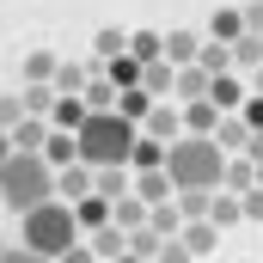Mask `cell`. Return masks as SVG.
I'll return each mask as SVG.
<instances>
[{
	"label": "cell",
	"mask_w": 263,
	"mask_h": 263,
	"mask_svg": "<svg viewBox=\"0 0 263 263\" xmlns=\"http://www.w3.org/2000/svg\"><path fill=\"white\" fill-rule=\"evenodd\" d=\"M165 172H172V190H220L227 153H220L214 135H178L172 153H165Z\"/></svg>",
	"instance_id": "cell-1"
},
{
	"label": "cell",
	"mask_w": 263,
	"mask_h": 263,
	"mask_svg": "<svg viewBox=\"0 0 263 263\" xmlns=\"http://www.w3.org/2000/svg\"><path fill=\"white\" fill-rule=\"evenodd\" d=\"M135 141H141V123H129L123 110H92L86 129H80V159H86L92 172H104V165H129Z\"/></svg>",
	"instance_id": "cell-2"
},
{
	"label": "cell",
	"mask_w": 263,
	"mask_h": 263,
	"mask_svg": "<svg viewBox=\"0 0 263 263\" xmlns=\"http://www.w3.org/2000/svg\"><path fill=\"white\" fill-rule=\"evenodd\" d=\"M18 245L25 251H43V257L62 263V251L80 245V220H73V202H37L31 214H18Z\"/></svg>",
	"instance_id": "cell-3"
},
{
	"label": "cell",
	"mask_w": 263,
	"mask_h": 263,
	"mask_svg": "<svg viewBox=\"0 0 263 263\" xmlns=\"http://www.w3.org/2000/svg\"><path fill=\"white\" fill-rule=\"evenodd\" d=\"M37 202H55V165L43 153H12L0 165V208L31 214Z\"/></svg>",
	"instance_id": "cell-4"
},
{
	"label": "cell",
	"mask_w": 263,
	"mask_h": 263,
	"mask_svg": "<svg viewBox=\"0 0 263 263\" xmlns=\"http://www.w3.org/2000/svg\"><path fill=\"white\" fill-rule=\"evenodd\" d=\"M245 98H251V92H245V80H239V73H214L208 104H214L220 117H239V110H245Z\"/></svg>",
	"instance_id": "cell-5"
},
{
	"label": "cell",
	"mask_w": 263,
	"mask_h": 263,
	"mask_svg": "<svg viewBox=\"0 0 263 263\" xmlns=\"http://www.w3.org/2000/svg\"><path fill=\"white\" fill-rule=\"evenodd\" d=\"M73 220H80V233H98V227H110V220H117V202L92 190V196L73 202Z\"/></svg>",
	"instance_id": "cell-6"
},
{
	"label": "cell",
	"mask_w": 263,
	"mask_h": 263,
	"mask_svg": "<svg viewBox=\"0 0 263 263\" xmlns=\"http://www.w3.org/2000/svg\"><path fill=\"white\" fill-rule=\"evenodd\" d=\"M141 135H153V141H165V147H172V141L184 135V110H178V104H153V117L141 123Z\"/></svg>",
	"instance_id": "cell-7"
},
{
	"label": "cell",
	"mask_w": 263,
	"mask_h": 263,
	"mask_svg": "<svg viewBox=\"0 0 263 263\" xmlns=\"http://www.w3.org/2000/svg\"><path fill=\"white\" fill-rule=\"evenodd\" d=\"M55 196H62V202L92 196V165H86V159H73V165H62V172H55Z\"/></svg>",
	"instance_id": "cell-8"
},
{
	"label": "cell",
	"mask_w": 263,
	"mask_h": 263,
	"mask_svg": "<svg viewBox=\"0 0 263 263\" xmlns=\"http://www.w3.org/2000/svg\"><path fill=\"white\" fill-rule=\"evenodd\" d=\"M214 141H220V153H227V159H239V153H251V123H245V117H220Z\"/></svg>",
	"instance_id": "cell-9"
},
{
	"label": "cell",
	"mask_w": 263,
	"mask_h": 263,
	"mask_svg": "<svg viewBox=\"0 0 263 263\" xmlns=\"http://www.w3.org/2000/svg\"><path fill=\"white\" fill-rule=\"evenodd\" d=\"M245 37V12L239 6H214V18H208V43H239Z\"/></svg>",
	"instance_id": "cell-10"
},
{
	"label": "cell",
	"mask_w": 263,
	"mask_h": 263,
	"mask_svg": "<svg viewBox=\"0 0 263 263\" xmlns=\"http://www.w3.org/2000/svg\"><path fill=\"white\" fill-rule=\"evenodd\" d=\"M92 190L110 196V202H123L135 190V172H129V165H104V172H92Z\"/></svg>",
	"instance_id": "cell-11"
},
{
	"label": "cell",
	"mask_w": 263,
	"mask_h": 263,
	"mask_svg": "<svg viewBox=\"0 0 263 263\" xmlns=\"http://www.w3.org/2000/svg\"><path fill=\"white\" fill-rule=\"evenodd\" d=\"M165 141H153V135H141L135 141V153H129V172H165Z\"/></svg>",
	"instance_id": "cell-12"
},
{
	"label": "cell",
	"mask_w": 263,
	"mask_h": 263,
	"mask_svg": "<svg viewBox=\"0 0 263 263\" xmlns=\"http://www.w3.org/2000/svg\"><path fill=\"white\" fill-rule=\"evenodd\" d=\"M135 196L147 202V208H153V202H172L178 196V190H172V172H135Z\"/></svg>",
	"instance_id": "cell-13"
},
{
	"label": "cell",
	"mask_w": 263,
	"mask_h": 263,
	"mask_svg": "<svg viewBox=\"0 0 263 263\" xmlns=\"http://www.w3.org/2000/svg\"><path fill=\"white\" fill-rule=\"evenodd\" d=\"M196 55H202V37H196V31H165V62H172V67H190Z\"/></svg>",
	"instance_id": "cell-14"
},
{
	"label": "cell",
	"mask_w": 263,
	"mask_h": 263,
	"mask_svg": "<svg viewBox=\"0 0 263 263\" xmlns=\"http://www.w3.org/2000/svg\"><path fill=\"white\" fill-rule=\"evenodd\" d=\"M86 98H55V110H49V129H67V135H80L86 129Z\"/></svg>",
	"instance_id": "cell-15"
},
{
	"label": "cell",
	"mask_w": 263,
	"mask_h": 263,
	"mask_svg": "<svg viewBox=\"0 0 263 263\" xmlns=\"http://www.w3.org/2000/svg\"><path fill=\"white\" fill-rule=\"evenodd\" d=\"M208 86H214V73H208L202 62L178 67V98H184V104H196V98H208Z\"/></svg>",
	"instance_id": "cell-16"
},
{
	"label": "cell",
	"mask_w": 263,
	"mask_h": 263,
	"mask_svg": "<svg viewBox=\"0 0 263 263\" xmlns=\"http://www.w3.org/2000/svg\"><path fill=\"white\" fill-rule=\"evenodd\" d=\"M184 110V135H214L220 129V110L208 104V98H196V104H178Z\"/></svg>",
	"instance_id": "cell-17"
},
{
	"label": "cell",
	"mask_w": 263,
	"mask_h": 263,
	"mask_svg": "<svg viewBox=\"0 0 263 263\" xmlns=\"http://www.w3.org/2000/svg\"><path fill=\"white\" fill-rule=\"evenodd\" d=\"M220 184H227V196L257 190V159H245V153H239V159H227V178H220Z\"/></svg>",
	"instance_id": "cell-18"
},
{
	"label": "cell",
	"mask_w": 263,
	"mask_h": 263,
	"mask_svg": "<svg viewBox=\"0 0 263 263\" xmlns=\"http://www.w3.org/2000/svg\"><path fill=\"white\" fill-rule=\"evenodd\" d=\"M12 147H18V153H43V147H49V123H43V117H25V123L12 129Z\"/></svg>",
	"instance_id": "cell-19"
},
{
	"label": "cell",
	"mask_w": 263,
	"mask_h": 263,
	"mask_svg": "<svg viewBox=\"0 0 263 263\" xmlns=\"http://www.w3.org/2000/svg\"><path fill=\"white\" fill-rule=\"evenodd\" d=\"M184 245H190V257H202V251H214L220 245V227L214 220H184V233H178Z\"/></svg>",
	"instance_id": "cell-20"
},
{
	"label": "cell",
	"mask_w": 263,
	"mask_h": 263,
	"mask_svg": "<svg viewBox=\"0 0 263 263\" xmlns=\"http://www.w3.org/2000/svg\"><path fill=\"white\" fill-rule=\"evenodd\" d=\"M43 159L62 172V165H73L80 159V135H67V129H49V147H43Z\"/></svg>",
	"instance_id": "cell-21"
},
{
	"label": "cell",
	"mask_w": 263,
	"mask_h": 263,
	"mask_svg": "<svg viewBox=\"0 0 263 263\" xmlns=\"http://www.w3.org/2000/svg\"><path fill=\"white\" fill-rule=\"evenodd\" d=\"M141 86H147L153 98H165V92H178V67L172 62H147L141 67Z\"/></svg>",
	"instance_id": "cell-22"
},
{
	"label": "cell",
	"mask_w": 263,
	"mask_h": 263,
	"mask_svg": "<svg viewBox=\"0 0 263 263\" xmlns=\"http://www.w3.org/2000/svg\"><path fill=\"white\" fill-rule=\"evenodd\" d=\"M129 55L141 67H147V62H165V37H159V31H129Z\"/></svg>",
	"instance_id": "cell-23"
},
{
	"label": "cell",
	"mask_w": 263,
	"mask_h": 263,
	"mask_svg": "<svg viewBox=\"0 0 263 263\" xmlns=\"http://www.w3.org/2000/svg\"><path fill=\"white\" fill-rule=\"evenodd\" d=\"M55 67H62V55L31 49V55H25V86H49V80H55Z\"/></svg>",
	"instance_id": "cell-24"
},
{
	"label": "cell",
	"mask_w": 263,
	"mask_h": 263,
	"mask_svg": "<svg viewBox=\"0 0 263 263\" xmlns=\"http://www.w3.org/2000/svg\"><path fill=\"white\" fill-rule=\"evenodd\" d=\"M117 110H123L129 123H147V117H153V92H147V86H129V92H117Z\"/></svg>",
	"instance_id": "cell-25"
},
{
	"label": "cell",
	"mask_w": 263,
	"mask_h": 263,
	"mask_svg": "<svg viewBox=\"0 0 263 263\" xmlns=\"http://www.w3.org/2000/svg\"><path fill=\"white\" fill-rule=\"evenodd\" d=\"M147 227H153L159 239H178V233H184V214H178V202H153V214H147Z\"/></svg>",
	"instance_id": "cell-26"
},
{
	"label": "cell",
	"mask_w": 263,
	"mask_h": 263,
	"mask_svg": "<svg viewBox=\"0 0 263 263\" xmlns=\"http://www.w3.org/2000/svg\"><path fill=\"white\" fill-rule=\"evenodd\" d=\"M92 251H98V257H123V251H129V233H123V227H117V220H110V227H98V233H92Z\"/></svg>",
	"instance_id": "cell-27"
},
{
	"label": "cell",
	"mask_w": 263,
	"mask_h": 263,
	"mask_svg": "<svg viewBox=\"0 0 263 263\" xmlns=\"http://www.w3.org/2000/svg\"><path fill=\"white\" fill-rule=\"evenodd\" d=\"M49 86H55V98H80V92H86V67H80V62H62Z\"/></svg>",
	"instance_id": "cell-28"
},
{
	"label": "cell",
	"mask_w": 263,
	"mask_h": 263,
	"mask_svg": "<svg viewBox=\"0 0 263 263\" xmlns=\"http://www.w3.org/2000/svg\"><path fill=\"white\" fill-rule=\"evenodd\" d=\"M147 214H153V208L135 196V190H129L123 202H117V227H123V233H141V227H147Z\"/></svg>",
	"instance_id": "cell-29"
},
{
	"label": "cell",
	"mask_w": 263,
	"mask_h": 263,
	"mask_svg": "<svg viewBox=\"0 0 263 263\" xmlns=\"http://www.w3.org/2000/svg\"><path fill=\"white\" fill-rule=\"evenodd\" d=\"M104 80H110L117 92H129V86H141V62H135V55H117V62H104Z\"/></svg>",
	"instance_id": "cell-30"
},
{
	"label": "cell",
	"mask_w": 263,
	"mask_h": 263,
	"mask_svg": "<svg viewBox=\"0 0 263 263\" xmlns=\"http://www.w3.org/2000/svg\"><path fill=\"white\" fill-rule=\"evenodd\" d=\"M208 208H214V190H178V214L184 220H208Z\"/></svg>",
	"instance_id": "cell-31"
},
{
	"label": "cell",
	"mask_w": 263,
	"mask_h": 263,
	"mask_svg": "<svg viewBox=\"0 0 263 263\" xmlns=\"http://www.w3.org/2000/svg\"><path fill=\"white\" fill-rule=\"evenodd\" d=\"M208 220H214V227L227 233V227H239V220H245V202H239V196H214V208H208Z\"/></svg>",
	"instance_id": "cell-32"
},
{
	"label": "cell",
	"mask_w": 263,
	"mask_h": 263,
	"mask_svg": "<svg viewBox=\"0 0 263 263\" xmlns=\"http://www.w3.org/2000/svg\"><path fill=\"white\" fill-rule=\"evenodd\" d=\"M233 67H263V37L257 31H245V37L233 43Z\"/></svg>",
	"instance_id": "cell-33"
},
{
	"label": "cell",
	"mask_w": 263,
	"mask_h": 263,
	"mask_svg": "<svg viewBox=\"0 0 263 263\" xmlns=\"http://www.w3.org/2000/svg\"><path fill=\"white\" fill-rule=\"evenodd\" d=\"M92 49H98V62H117V55H129V31H110V25H104Z\"/></svg>",
	"instance_id": "cell-34"
},
{
	"label": "cell",
	"mask_w": 263,
	"mask_h": 263,
	"mask_svg": "<svg viewBox=\"0 0 263 263\" xmlns=\"http://www.w3.org/2000/svg\"><path fill=\"white\" fill-rule=\"evenodd\" d=\"M80 98H86V110H117V86L110 80H86Z\"/></svg>",
	"instance_id": "cell-35"
},
{
	"label": "cell",
	"mask_w": 263,
	"mask_h": 263,
	"mask_svg": "<svg viewBox=\"0 0 263 263\" xmlns=\"http://www.w3.org/2000/svg\"><path fill=\"white\" fill-rule=\"evenodd\" d=\"M18 98H25V117H49L55 110V86H25Z\"/></svg>",
	"instance_id": "cell-36"
},
{
	"label": "cell",
	"mask_w": 263,
	"mask_h": 263,
	"mask_svg": "<svg viewBox=\"0 0 263 263\" xmlns=\"http://www.w3.org/2000/svg\"><path fill=\"white\" fill-rule=\"evenodd\" d=\"M208 73H233V43H202V55H196Z\"/></svg>",
	"instance_id": "cell-37"
},
{
	"label": "cell",
	"mask_w": 263,
	"mask_h": 263,
	"mask_svg": "<svg viewBox=\"0 0 263 263\" xmlns=\"http://www.w3.org/2000/svg\"><path fill=\"white\" fill-rule=\"evenodd\" d=\"M25 123V98H0V129H18Z\"/></svg>",
	"instance_id": "cell-38"
},
{
	"label": "cell",
	"mask_w": 263,
	"mask_h": 263,
	"mask_svg": "<svg viewBox=\"0 0 263 263\" xmlns=\"http://www.w3.org/2000/svg\"><path fill=\"white\" fill-rule=\"evenodd\" d=\"M153 263H190V245H184V239H165V245H159V257Z\"/></svg>",
	"instance_id": "cell-39"
},
{
	"label": "cell",
	"mask_w": 263,
	"mask_h": 263,
	"mask_svg": "<svg viewBox=\"0 0 263 263\" xmlns=\"http://www.w3.org/2000/svg\"><path fill=\"white\" fill-rule=\"evenodd\" d=\"M239 117L251 123V135H263V92H251V98H245V110H239Z\"/></svg>",
	"instance_id": "cell-40"
},
{
	"label": "cell",
	"mask_w": 263,
	"mask_h": 263,
	"mask_svg": "<svg viewBox=\"0 0 263 263\" xmlns=\"http://www.w3.org/2000/svg\"><path fill=\"white\" fill-rule=\"evenodd\" d=\"M0 263H55V257H43V251H25V245H12V251H0Z\"/></svg>",
	"instance_id": "cell-41"
},
{
	"label": "cell",
	"mask_w": 263,
	"mask_h": 263,
	"mask_svg": "<svg viewBox=\"0 0 263 263\" xmlns=\"http://www.w3.org/2000/svg\"><path fill=\"white\" fill-rule=\"evenodd\" d=\"M239 202H245V220H263V184H257V190H245Z\"/></svg>",
	"instance_id": "cell-42"
},
{
	"label": "cell",
	"mask_w": 263,
	"mask_h": 263,
	"mask_svg": "<svg viewBox=\"0 0 263 263\" xmlns=\"http://www.w3.org/2000/svg\"><path fill=\"white\" fill-rule=\"evenodd\" d=\"M239 12H245V31H257V37H263V0H251V6H239Z\"/></svg>",
	"instance_id": "cell-43"
},
{
	"label": "cell",
	"mask_w": 263,
	"mask_h": 263,
	"mask_svg": "<svg viewBox=\"0 0 263 263\" xmlns=\"http://www.w3.org/2000/svg\"><path fill=\"white\" fill-rule=\"evenodd\" d=\"M62 263H98V251L92 245H73V251H62Z\"/></svg>",
	"instance_id": "cell-44"
},
{
	"label": "cell",
	"mask_w": 263,
	"mask_h": 263,
	"mask_svg": "<svg viewBox=\"0 0 263 263\" xmlns=\"http://www.w3.org/2000/svg\"><path fill=\"white\" fill-rule=\"evenodd\" d=\"M12 153H18V147H12V129H0V165H6Z\"/></svg>",
	"instance_id": "cell-45"
},
{
	"label": "cell",
	"mask_w": 263,
	"mask_h": 263,
	"mask_svg": "<svg viewBox=\"0 0 263 263\" xmlns=\"http://www.w3.org/2000/svg\"><path fill=\"white\" fill-rule=\"evenodd\" d=\"M117 263H153V257H135V251H123V257H117Z\"/></svg>",
	"instance_id": "cell-46"
},
{
	"label": "cell",
	"mask_w": 263,
	"mask_h": 263,
	"mask_svg": "<svg viewBox=\"0 0 263 263\" xmlns=\"http://www.w3.org/2000/svg\"><path fill=\"white\" fill-rule=\"evenodd\" d=\"M251 92H263V67H257V80H251Z\"/></svg>",
	"instance_id": "cell-47"
},
{
	"label": "cell",
	"mask_w": 263,
	"mask_h": 263,
	"mask_svg": "<svg viewBox=\"0 0 263 263\" xmlns=\"http://www.w3.org/2000/svg\"><path fill=\"white\" fill-rule=\"evenodd\" d=\"M257 184H263V159H257Z\"/></svg>",
	"instance_id": "cell-48"
}]
</instances>
